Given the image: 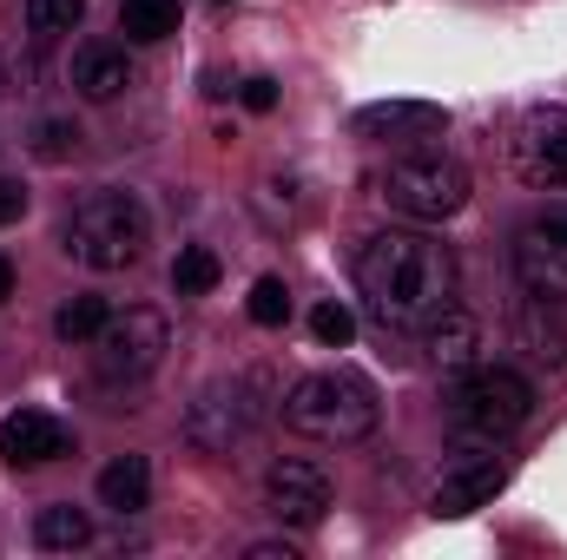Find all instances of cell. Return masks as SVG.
Listing matches in <instances>:
<instances>
[{"label":"cell","instance_id":"1","mask_svg":"<svg viewBox=\"0 0 567 560\" xmlns=\"http://www.w3.org/2000/svg\"><path fill=\"white\" fill-rule=\"evenodd\" d=\"M357 290L383 330H423L455 303V251L429 231H377L357 251Z\"/></svg>","mask_w":567,"mask_h":560},{"label":"cell","instance_id":"2","mask_svg":"<svg viewBox=\"0 0 567 560\" xmlns=\"http://www.w3.org/2000/svg\"><path fill=\"white\" fill-rule=\"evenodd\" d=\"M284 422L310 442H363L383 403H377V383L357 376V370H317V376H297L284 390Z\"/></svg>","mask_w":567,"mask_h":560},{"label":"cell","instance_id":"3","mask_svg":"<svg viewBox=\"0 0 567 560\" xmlns=\"http://www.w3.org/2000/svg\"><path fill=\"white\" fill-rule=\"evenodd\" d=\"M60 245L86 271H126V265H140L145 245H152V218H145V205L133 191H93V198L73 205Z\"/></svg>","mask_w":567,"mask_h":560},{"label":"cell","instance_id":"4","mask_svg":"<svg viewBox=\"0 0 567 560\" xmlns=\"http://www.w3.org/2000/svg\"><path fill=\"white\" fill-rule=\"evenodd\" d=\"M535 416V383L508 363H488V370H468L455 403H449V428L462 448H495L508 442L522 422Z\"/></svg>","mask_w":567,"mask_h":560},{"label":"cell","instance_id":"5","mask_svg":"<svg viewBox=\"0 0 567 560\" xmlns=\"http://www.w3.org/2000/svg\"><path fill=\"white\" fill-rule=\"evenodd\" d=\"M383 198H390V211H403L416 225H442L468 205V172L449 152H403L383 172Z\"/></svg>","mask_w":567,"mask_h":560},{"label":"cell","instance_id":"6","mask_svg":"<svg viewBox=\"0 0 567 560\" xmlns=\"http://www.w3.org/2000/svg\"><path fill=\"white\" fill-rule=\"evenodd\" d=\"M93 350H100V370L113 376V383H140L152 376L158 363H165V350H172V330H165V317L158 310H126V317H106V330L93 336Z\"/></svg>","mask_w":567,"mask_h":560},{"label":"cell","instance_id":"7","mask_svg":"<svg viewBox=\"0 0 567 560\" xmlns=\"http://www.w3.org/2000/svg\"><path fill=\"white\" fill-rule=\"evenodd\" d=\"M330 501H337V481H330V468L323 462H310V455H284L271 462V475H265V508L290 521V528H317L323 515H330Z\"/></svg>","mask_w":567,"mask_h":560},{"label":"cell","instance_id":"8","mask_svg":"<svg viewBox=\"0 0 567 560\" xmlns=\"http://www.w3.org/2000/svg\"><path fill=\"white\" fill-rule=\"evenodd\" d=\"M515 278L542 303H561L567 297V211H542V218L522 225V238H515Z\"/></svg>","mask_w":567,"mask_h":560},{"label":"cell","instance_id":"9","mask_svg":"<svg viewBox=\"0 0 567 560\" xmlns=\"http://www.w3.org/2000/svg\"><path fill=\"white\" fill-rule=\"evenodd\" d=\"M508 158L528 185H567V106H528L515 120V139H508Z\"/></svg>","mask_w":567,"mask_h":560},{"label":"cell","instance_id":"10","mask_svg":"<svg viewBox=\"0 0 567 560\" xmlns=\"http://www.w3.org/2000/svg\"><path fill=\"white\" fill-rule=\"evenodd\" d=\"M185 435H192V448H205V455H231V448L251 435V390H245V383H212V390L192 403Z\"/></svg>","mask_w":567,"mask_h":560},{"label":"cell","instance_id":"11","mask_svg":"<svg viewBox=\"0 0 567 560\" xmlns=\"http://www.w3.org/2000/svg\"><path fill=\"white\" fill-rule=\"evenodd\" d=\"M0 455L13 468H47V462L73 455V428L60 416H47V409H13L0 422Z\"/></svg>","mask_w":567,"mask_h":560},{"label":"cell","instance_id":"12","mask_svg":"<svg viewBox=\"0 0 567 560\" xmlns=\"http://www.w3.org/2000/svg\"><path fill=\"white\" fill-rule=\"evenodd\" d=\"M423 350L429 363L442 370V376H468L475 370V356H482V323L468 317V310H442V317H429L423 323Z\"/></svg>","mask_w":567,"mask_h":560},{"label":"cell","instance_id":"13","mask_svg":"<svg viewBox=\"0 0 567 560\" xmlns=\"http://www.w3.org/2000/svg\"><path fill=\"white\" fill-rule=\"evenodd\" d=\"M357 133L363 139H442L449 133V113L429 106V100H390V106H363L357 113Z\"/></svg>","mask_w":567,"mask_h":560},{"label":"cell","instance_id":"14","mask_svg":"<svg viewBox=\"0 0 567 560\" xmlns=\"http://www.w3.org/2000/svg\"><path fill=\"white\" fill-rule=\"evenodd\" d=\"M73 86L86 93V100H120L126 86H133V60H126V46H106V40H93V46H80L73 53Z\"/></svg>","mask_w":567,"mask_h":560},{"label":"cell","instance_id":"15","mask_svg":"<svg viewBox=\"0 0 567 560\" xmlns=\"http://www.w3.org/2000/svg\"><path fill=\"white\" fill-rule=\"evenodd\" d=\"M502 488H508V462H475V468H462V475H449V481L435 488V515H475V508H488Z\"/></svg>","mask_w":567,"mask_h":560},{"label":"cell","instance_id":"16","mask_svg":"<svg viewBox=\"0 0 567 560\" xmlns=\"http://www.w3.org/2000/svg\"><path fill=\"white\" fill-rule=\"evenodd\" d=\"M100 508H113L120 521L152 508V468H145V455H120V462L100 468Z\"/></svg>","mask_w":567,"mask_h":560},{"label":"cell","instance_id":"17","mask_svg":"<svg viewBox=\"0 0 567 560\" xmlns=\"http://www.w3.org/2000/svg\"><path fill=\"white\" fill-rule=\"evenodd\" d=\"M33 541H40L47 554H73V548H86V541H93V515H86V508H73V501H53V508H40Z\"/></svg>","mask_w":567,"mask_h":560},{"label":"cell","instance_id":"18","mask_svg":"<svg viewBox=\"0 0 567 560\" xmlns=\"http://www.w3.org/2000/svg\"><path fill=\"white\" fill-rule=\"evenodd\" d=\"M515 343L528 350V363H548V370H567V330L542 323V297L515 317Z\"/></svg>","mask_w":567,"mask_h":560},{"label":"cell","instance_id":"19","mask_svg":"<svg viewBox=\"0 0 567 560\" xmlns=\"http://www.w3.org/2000/svg\"><path fill=\"white\" fill-rule=\"evenodd\" d=\"M120 33L140 40V46L172 40L178 33V0H120Z\"/></svg>","mask_w":567,"mask_h":560},{"label":"cell","instance_id":"20","mask_svg":"<svg viewBox=\"0 0 567 560\" xmlns=\"http://www.w3.org/2000/svg\"><path fill=\"white\" fill-rule=\"evenodd\" d=\"M106 297H66L60 303V317H53V330H60V343H93L100 330H106Z\"/></svg>","mask_w":567,"mask_h":560},{"label":"cell","instance_id":"21","mask_svg":"<svg viewBox=\"0 0 567 560\" xmlns=\"http://www.w3.org/2000/svg\"><path fill=\"white\" fill-rule=\"evenodd\" d=\"M86 20V0H27V33L53 40V33H73Z\"/></svg>","mask_w":567,"mask_h":560},{"label":"cell","instance_id":"22","mask_svg":"<svg viewBox=\"0 0 567 560\" xmlns=\"http://www.w3.org/2000/svg\"><path fill=\"white\" fill-rule=\"evenodd\" d=\"M212 283H218V258H212L205 245H185L178 265H172V290H178V297H205Z\"/></svg>","mask_w":567,"mask_h":560},{"label":"cell","instance_id":"23","mask_svg":"<svg viewBox=\"0 0 567 560\" xmlns=\"http://www.w3.org/2000/svg\"><path fill=\"white\" fill-rule=\"evenodd\" d=\"M251 323H265V330H278L284 317H290V290H284V278H258L251 283Z\"/></svg>","mask_w":567,"mask_h":560},{"label":"cell","instance_id":"24","mask_svg":"<svg viewBox=\"0 0 567 560\" xmlns=\"http://www.w3.org/2000/svg\"><path fill=\"white\" fill-rule=\"evenodd\" d=\"M310 336H317L323 350H343V343L357 336V317H350L343 303H317V310H310Z\"/></svg>","mask_w":567,"mask_h":560},{"label":"cell","instance_id":"25","mask_svg":"<svg viewBox=\"0 0 567 560\" xmlns=\"http://www.w3.org/2000/svg\"><path fill=\"white\" fill-rule=\"evenodd\" d=\"M73 145H80V126H73V120H40V126H33V152H40V158H66Z\"/></svg>","mask_w":567,"mask_h":560},{"label":"cell","instance_id":"26","mask_svg":"<svg viewBox=\"0 0 567 560\" xmlns=\"http://www.w3.org/2000/svg\"><path fill=\"white\" fill-rule=\"evenodd\" d=\"M238 100H245L251 113H271V106H278V80H265V73H251V80L238 86Z\"/></svg>","mask_w":567,"mask_h":560},{"label":"cell","instance_id":"27","mask_svg":"<svg viewBox=\"0 0 567 560\" xmlns=\"http://www.w3.org/2000/svg\"><path fill=\"white\" fill-rule=\"evenodd\" d=\"M27 211V185L20 178H0V225H13Z\"/></svg>","mask_w":567,"mask_h":560},{"label":"cell","instance_id":"28","mask_svg":"<svg viewBox=\"0 0 567 560\" xmlns=\"http://www.w3.org/2000/svg\"><path fill=\"white\" fill-rule=\"evenodd\" d=\"M7 297H13V265L0 258V303H7Z\"/></svg>","mask_w":567,"mask_h":560},{"label":"cell","instance_id":"29","mask_svg":"<svg viewBox=\"0 0 567 560\" xmlns=\"http://www.w3.org/2000/svg\"><path fill=\"white\" fill-rule=\"evenodd\" d=\"M0 100H7V66H0Z\"/></svg>","mask_w":567,"mask_h":560}]
</instances>
